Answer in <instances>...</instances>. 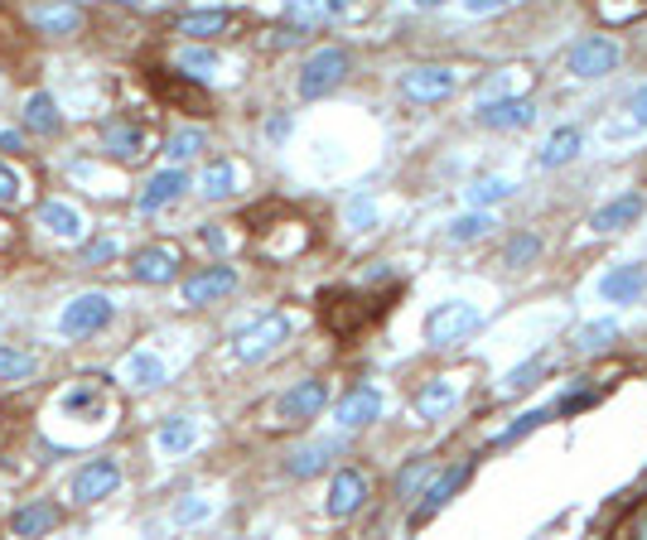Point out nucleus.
<instances>
[{
    "instance_id": "obj_1",
    "label": "nucleus",
    "mask_w": 647,
    "mask_h": 540,
    "mask_svg": "<svg viewBox=\"0 0 647 540\" xmlns=\"http://www.w3.org/2000/svg\"><path fill=\"white\" fill-rule=\"evenodd\" d=\"M116 319V299L107 295V289H83V295H73L69 305L59 309V338H69V342H87V338H97V333H107Z\"/></svg>"
},
{
    "instance_id": "obj_2",
    "label": "nucleus",
    "mask_w": 647,
    "mask_h": 540,
    "mask_svg": "<svg viewBox=\"0 0 647 540\" xmlns=\"http://www.w3.org/2000/svg\"><path fill=\"white\" fill-rule=\"evenodd\" d=\"M348 68H353L348 49L324 44V49H314V54L305 59V68H300V77H295V92L305 102H320V97H328V92L343 83V77H348Z\"/></svg>"
},
{
    "instance_id": "obj_3",
    "label": "nucleus",
    "mask_w": 647,
    "mask_h": 540,
    "mask_svg": "<svg viewBox=\"0 0 647 540\" xmlns=\"http://www.w3.org/2000/svg\"><path fill=\"white\" fill-rule=\"evenodd\" d=\"M328 405V381L320 377H305V381H295V387L285 391L281 401H275V420L271 425H281V430H295V425H305V420H314Z\"/></svg>"
},
{
    "instance_id": "obj_4",
    "label": "nucleus",
    "mask_w": 647,
    "mask_h": 540,
    "mask_svg": "<svg viewBox=\"0 0 647 540\" xmlns=\"http://www.w3.org/2000/svg\"><path fill=\"white\" fill-rule=\"evenodd\" d=\"M373 314L377 309H367V295H358V289H328V295H320V319L334 338H353Z\"/></svg>"
},
{
    "instance_id": "obj_5",
    "label": "nucleus",
    "mask_w": 647,
    "mask_h": 540,
    "mask_svg": "<svg viewBox=\"0 0 647 540\" xmlns=\"http://www.w3.org/2000/svg\"><path fill=\"white\" fill-rule=\"evenodd\" d=\"M479 324H483L479 305H469V299H445V305H435L426 314V342H435V348H440V342H459Z\"/></svg>"
},
{
    "instance_id": "obj_6",
    "label": "nucleus",
    "mask_w": 647,
    "mask_h": 540,
    "mask_svg": "<svg viewBox=\"0 0 647 540\" xmlns=\"http://www.w3.org/2000/svg\"><path fill=\"white\" fill-rule=\"evenodd\" d=\"M285 338H290V319L285 314H267V319H257L252 328H242V333L232 338V358L237 362H261V358H271Z\"/></svg>"
},
{
    "instance_id": "obj_7",
    "label": "nucleus",
    "mask_w": 647,
    "mask_h": 540,
    "mask_svg": "<svg viewBox=\"0 0 647 540\" xmlns=\"http://www.w3.org/2000/svg\"><path fill=\"white\" fill-rule=\"evenodd\" d=\"M116 487H122V464H116V458H87V464L73 473L69 497L77 507H92V502H102V497H112Z\"/></svg>"
},
{
    "instance_id": "obj_8",
    "label": "nucleus",
    "mask_w": 647,
    "mask_h": 540,
    "mask_svg": "<svg viewBox=\"0 0 647 540\" xmlns=\"http://www.w3.org/2000/svg\"><path fill=\"white\" fill-rule=\"evenodd\" d=\"M102 150L122 165H140L150 155V130L126 121V116H112V121H102Z\"/></svg>"
},
{
    "instance_id": "obj_9",
    "label": "nucleus",
    "mask_w": 647,
    "mask_h": 540,
    "mask_svg": "<svg viewBox=\"0 0 647 540\" xmlns=\"http://www.w3.org/2000/svg\"><path fill=\"white\" fill-rule=\"evenodd\" d=\"M184 266V256H179V246H169V242H155V246H140L136 256H131V280L136 285H169L179 275Z\"/></svg>"
},
{
    "instance_id": "obj_10",
    "label": "nucleus",
    "mask_w": 647,
    "mask_h": 540,
    "mask_svg": "<svg viewBox=\"0 0 647 540\" xmlns=\"http://www.w3.org/2000/svg\"><path fill=\"white\" fill-rule=\"evenodd\" d=\"M455 68H435V63H426V68H411L401 73V97L411 102V107H435V102H445L455 92Z\"/></svg>"
},
{
    "instance_id": "obj_11",
    "label": "nucleus",
    "mask_w": 647,
    "mask_h": 540,
    "mask_svg": "<svg viewBox=\"0 0 647 540\" xmlns=\"http://www.w3.org/2000/svg\"><path fill=\"white\" fill-rule=\"evenodd\" d=\"M367 493H373V483H367V473L363 468H338L334 473V483H328V497H324V511L334 521L343 517H353L363 502H367Z\"/></svg>"
},
{
    "instance_id": "obj_12",
    "label": "nucleus",
    "mask_w": 647,
    "mask_h": 540,
    "mask_svg": "<svg viewBox=\"0 0 647 540\" xmlns=\"http://www.w3.org/2000/svg\"><path fill=\"white\" fill-rule=\"evenodd\" d=\"M184 193H189V174H184L179 165H169V169H160V174H150L140 183V193H136V213H160V208H169V203H179Z\"/></svg>"
},
{
    "instance_id": "obj_13",
    "label": "nucleus",
    "mask_w": 647,
    "mask_h": 540,
    "mask_svg": "<svg viewBox=\"0 0 647 540\" xmlns=\"http://www.w3.org/2000/svg\"><path fill=\"white\" fill-rule=\"evenodd\" d=\"M237 285H242V275L232 266H204L179 285V295H184V305H213V299H228Z\"/></svg>"
},
{
    "instance_id": "obj_14",
    "label": "nucleus",
    "mask_w": 647,
    "mask_h": 540,
    "mask_svg": "<svg viewBox=\"0 0 647 540\" xmlns=\"http://www.w3.org/2000/svg\"><path fill=\"white\" fill-rule=\"evenodd\" d=\"M618 68V44L609 34H589V39H580V44L571 49V73L575 77H604V73H614Z\"/></svg>"
},
{
    "instance_id": "obj_15",
    "label": "nucleus",
    "mask_w": 647,
    "mask_h": 540,
    "mask_svg": "<svg viewBox=\"0 0 647 540\" xmlns=\"http://www.w3.org/2000/svg\"><path fill=\"white\" fill-rule=\"evenodd\" d=\"M536 121V102L532 97H498V102H483L479 107V126H488V130H526Z\"/></svg>"
},
{
    "instance_id": "obj_16",
    "label": "nucleus",
    "mask_w": 647,
    "mask_h": 540,
    "mask_svg": "<svg viewBox=\"0 0 647 540\" xmlns=\"http://www.w3.org/2000/svg\"><path fill=\"white\" fill-rule=\"evenodd\" d=\"M198 440H204V425H198L194 415H169L160 430H155V454L160 458H184L198 449Z\"/></svg>"
},
{
    "instance_id": "obj_17",
    "label": "nucleus",
    "mask_w": 647,
    "mask_h": 540,
    "mask_svg": "<svg viewBox=\"0 0 647 540\" xmlns=\"http://www.w3.org/2000/svg\"><path fill=\"white\" fill-rule=\"evenodd\" d=\"M377 415H382V391L377 387H353L348 396L334 405V420L343 430H363V425H373Z\"/></svg>"
},
{
    "instance_id": "obj_18",
    "label": "nucleus",
    "mask_w": 647,
    "mask_h": 540,
    "mask_svg": "<svg viewBox=\"0 0 647 540\" xmlns=\"http://www.w3.org/2000/svg\"><path fill=\"white\" fill-rule=\"evenodd\" d=\"M59 411L77 415V420H102V415H107V391H102L97 377H83L77 387H69L59 396Z\"/></svg>"
},
{
    "instance_id": "obj_19",
    "label": "nucleus",
    "mask_w": 647,
    "mask_h": 540,
    "mask_svg": "<svg viewBox=\"0 0 647 540\" xmlns=\"http://www.w3.org/2000/svg\"><path fill=\"white\" fill-rule=\"evenodd\" d=\"M165 377H169V362H165L155 348H136V352H131V358L122 362V381H126V387H136V391L165 387Z\"/></svg>"
},
{
    "instance_id": "obj_20",
    "label": "nucleus",
    "mask_w": 647,
    "mask_h": 540,
    "mask_svg": "<svg viewBox=\"0 0 647 540\" xmlns=\"http://www.w3.org/2000/svg\"><path fill=\"white\" fill-rule=\"evenodd\" d=\"M39 227H44L49 236H59V242H83V236H87V218L77 213L73 203L49 199V203H39Z\"/></svg>"
},
{
    "instance_id": "obj_21",
    "label": "nucleus",
    "mask_w": 647,
    "mask_h": 540,
    "mask_svg": "<svg viewBox=\"0 0 647 540\" xmlns=\"http://www.w3.org/2000/svg\"><path fill=\"white\" fill-rule=\"evenodd\" d=\"M150 83H155V92H160V97L165 102H175V107L179 112H194V116H208V92L204 87H198L194 83V77H184V73H160V77H155L150 73Z\"/></svg>"
},
{
    "instance_id": "obj_22",
    "label": "nucleus",
    "mask_w": 647,
    "mask_h": 540,
    "mask_svg": "<svg viewBox=\"0 0 647 540\" xmlns=\"http://www.w3.org/2000/svg\"><path fill=\"white\" fill-rule=\"evenodd\" d=\"M465 478H469V464H455V468H445V473H440V478H435V473H430L426 493H420V497H426V502H420V507H416V517H411V526H426V521L435 517V511H440L445 502H450V493H455V487H459V483H465Z\"/></svg>"
},
{
    "instance_id": "obj_23",
    "label": "nucleus",
    "mask_w": 647,
    "mask_h": 540,
    "mask_svg": "<svg viewBox=\"0 0 647 540\" xmlns=\"http://www.w3.org/2000/svg\"><path fill=\"white\" fill-rule=\"evenodd\" d=\"M643 289H647V271L638 266V261H624V266H614V271L599 280V295L614 299V305H633Z\"/></svg>"
},
{
    "instance_id": "obj_24",
    "label": "nucleus",
    "mask_w": 647,
    "mask_h": 540,
    "mask_svg": "<svg viewBox=\"0 0 647 540\" xmlns=\"http://www.w3.org/2000/svg\"><path fill=\"white\" fill-rule=\"evenodd\" d=\"M30 20L39 34H77L83 30V10L69 6V0H44V6L30 10Z\"/></svg>"
},
{
    "instance_id": "obj_25",
    "label": "nucleus",
    "mask_w": 647,
    "mask_h": 540,
    "mask_svg": "<svg viewBox=\"0 0 647 540\" xmlns=\"http://www.w3.org/2000/svg\"><path fill=\"white\" fill-rule=\"evenodd\" d=\"M338 449H343L338 440H314V444H305V449H295L285 458V473L290 478H314V473H324L328 464H334Z\"/></svg>"
},
{
    "instance_id": "obj_26",
    "label": "nucleus",
    "mask_w": 647,
    "mask_h": 540,
    "mask_svg": "<svg viewBox=\"0 0 647 540\" xmlns=\"http://www.w3.org/2000/svg\"><path fill=\"white\" fill-rule=\"evenodd\" d=\"M237 183H242V165L237 160H213L204 169V179H198V193H204L208 203H222L237 193Z\"/></svg>"
},
{
    "instance_id": "obj_27",
    "label": "nucleus",
    "mask_w": 647,
    "mask_h": 540,
    "mask_svg": "<svg viewBox=\"0 0 647 540\" xmlns=\"http://www.w3.org/2000/svg\"><path fill=\"white\" fill-rule=\"evenodd\" d=\"M24 126L39 130V136H59L63 112H59L54 92H30V97H24Z\"/></svg>"
},
{
    "instance_id": "obj_28",
    "label": "nucleus",
    "mask_w": 647,
    "mask_h": 540,
    "mask_svg": "<svg viewBox=\"0 0 647 540\" xmlns=\"http://www.w3.org/2000/svg\"><path fill=\"white\" fill-rule=\"evenodd\" d=\"M59 521H63V511L39 497V502H24L15 517H10V531H15V536H44V531H54Z\"/></svg>"
},
{
    "instance_id": "obj_29",
    "label": "nucleus",
    "mask_w": 647,
    "mask_h": 540,
    "mask_svg": "<svg viewBox=\"0 0 647 540\" xmlns=\"http://www.w3.org/2000/svg\"><path fill=\"white\" fill-rule=\"evenodd\" d=\"M638 218H643V199H638V193H624V199L604 203L599 213L589 218V227H594V232H624V227H633Z\"/></svg>"
},
{
    "instance_id": "obj_30",
    "label": "nucleus",
    "mask_w": 647,
    "mask_h": 540,
    "mask_svg": "<svg viewBox=\"0 0 647 540\" xmlns=\"http://www.w3.org/2000/svg\"><path fill=\"white\" fill-rule=\"evenodd\" d=\"M175 68L184 77H194V83H208V77L222 68V59H218V49H208V44H184L175 54Z\"/></svg>"
},
{
    "instance_id": "obj_31",
    "label": "nucleus",
    "mask_w": 647,
    "mask_h": 540,
    "mask_svg": "<svg viewBox=\"0 0 647 540\" xmlns=\"http://www.w3.org/2000/svg\"><path fill=\"white\" fill-rule=\"evenodd\" d=\"M175 30L189 34V39H213L222 30H232V15L228 10H189V15L175 20Z\"/></svg>"
},
{
    "instance_id": "obj_32",
    "label": "nucleus",
    "mask_w": 647,
    "mask_h": 540,
    "mask_svg": "<svg viewBox=\"0 0 647 540\" xmlns=\"http://www.w3.org/2000/svg\"><path fill=\"white\" fill-rule=\"evenodd\" d=\"M580 145H585V136H580L575 126H561L556 136L541 145V169H561V165H571L575 155H580Z\"/></svg>"
},
{
    "instance_id": "obj_33",
    "label": "nucleus",
    "mask_w": 647,
    "mask_h": 540,
    "mask_svg": "<svg viewBox=\"0 0 647 540\" xmlns=\"http://www.w3.org/2000/svg\"><path fill=\"white\" fill-rule=\"evenodd\" d=\"M338 10V0H285V20L300 24V30H314Z\"/></svg>"
},
{
    "instance_id": "obj_34",
    "label": "nucleus",
    "mask_w": 647,
    "mask_h": 540,
    "mask_svg": "<svg viewBox=\"0 0 647 540\" xmlns=\"http://www.w3.org/2000/svg\"><path fill=\"white\" fill-rule=\"evenodd\" d=\"M465 199H469V208H493V203H503V199H512V179L483 174V179H473V183H469V189H465Z\"/></svg>"
},
{
    "instance_id": "obj_35",
    "label": "nucleus",
    "mask_w": 647,
    "mask_h": 540,
    "mask_svg": "<svg viewBox=\"0 0 647 540\" xmlns=\"http://www.w3.org/2000/svg\"><path fill=\"white\" fill-rule=\"evenodd\" d=\"M204 145H208V136L198 126H184V130H175V136L165 140V155H169V165H189L194 155H204Z\"/></svg>"
},
{
    "instance_id": "obj_36",
    "label": "nucleus",
    "mask_w": 647,
    "mask_h": 540,
    "mask_svg": "<svg viewBox=\"0 0 647 540\" xmlns=\"http://www.w3.org/2000/svg\"><path fill=\"white\" fill-rule=\"evenodd\" d=\"M614 338H618V324H614V319H599V324H585V328H580L571 342H575L580 358H589V352H604V348H609Z\"/></svg>"
},
{
    "instance_id": "obj_37",
    "label": "nucleus",
    "mask_w": 647,
    "mask_h": 540,
    "mask_svg": "<svg viewBox=\"0 0 647 540\" xmlns=\"http://www.w3.org/2000/svg\"><path fill=\"white\" fill-rule=\"evenodd\" d=\"M450 405H455V387H450V381H430V387L416 396V415L420 420H440Z\"/></svg>"
},
{
    "instance_id": "obj_38",
    "label": "nucleus",
    "mask_w": 647,
    "mask_h": 540,
    "mask_svg": "<svg viewBox=\"0 0 647 540\" xmlns=\"http://www.w3.org/2000/svg\"><path fill=\"white\" fill-rule=\"evenodd\" d=\"M430 473H435V458H426V454L411 458V464H406L401 473H396V497H416L420 487L430 483Z\"/></svg>"
},
{
    "instance_id": "obj_39",
    "label": "nucleus",
    "mask_w": 647,
    "mask_h": 540,
    "mask_svg": "<svg viewBox=\"0 0 647 540\" xmlns=\"http://www.w3.org/2000/svg\"><path fill=\"white\" fill-rule=\"evenodd\" d=\"M213 511L218 507L208 502V497H179V502L169 507V526H204Z\"/></svg>"
},
{
    "instance_id": "obj_40",
    "label": "nucleus",
    "mask_w": 647,
    "mask_h": 540,
    "mask_svg": "<svg viewBox=\"0 0 647 540\" xmlns=\"http://www.w3.org/2000/svg\"><path fill=\"white\" fill-rule=\"evenodd\" d=\"M488 232H493V218H488L483 208H473V213L450 222V242H479V236H488Z\"/></svg>"
},
{
    "instance_id": "obj_41",
    "label": "nucleus",
    "mask_w": 647,
    "mask_h": 540,
    "mask_svg": "<svg viewBox=\"0 0 647 540\" xmlns=\"http://www.w3.org/2000/svg\"><path fill=\"white\" fill-rule=\"evenodd\" d=\"M34 358L30 352H20V348H10V342H0V381H24V377H34Z\"/></svg>"
},
{
    "instance_id": "obj_42",
    "label": "nucleus",
    "mask_w": 647,
    "mask_h": 540,
    "mask_svg": "<svg viewBox=\"0 0 647 540\" xmlns=\"http://www.w3.org/2000/svg\"><path fill=\"white\" fill-rule=\"evenodd\" d=\"M541 372H546V362H541V358L522 362V367H512V372H508V381H503V391H508V396H518V391H526V387H532V381H536Z\"/></svg>"
},
{
    "instance_id": "obj_43",
    "label": "nucleus",
    "mask_w": 647,
    "mask_h": 540,
    "mask_svg": "<svg viewBox=\"0 0 647 540\" xmlns=\"http://www.w3.org/2000/svg\"><path fill=\"white\" fill-rule=\"evenodd\" d=\"M536 256H541V242H536V236H512L508 252H503L508 266H526V261H536Z\"/></svg>"
},
{
    "instance_id": "obj_44",
    "label": "nucleus",
    "mask_w": 647,
    "mask_h": 540,
    "mask_svg": "<svg viewBox=\"0 0 647 540\" xmlns=\"http://www.w3.org/2000/svg\"><path fill=\"white\" fill-rule=\"evenodd\" d=\"M546 420H551V411H532V415H522L512 430H503V434H498V449H508V444H518L522 434H532L536 425H546Z\"/></svg>"
},
{
    "instance_id": "obj_45",
    "label": "nucleus",
    "mask_w": 647,
    "mask_h": 540,
    "mask_svg": "<svg viewBox=\"0 0 647 540\" xmlns=\"http://www.w3.org/2000/svg\"><path fill=\"white\" fill-rule=\"evenodd\" d=\"M20 193H24V179H20V169L0 165V208H15V203H20Z\"/></svg>"
},
{
    "instance_id": "obj_46",
    "label": "nucleus",
    "mask_w": 647,
    "mask_h": 540,
    "mask_svg": "<svg viewBox=\"0 0 647 540\" xmlns=\"http://www.w3.org/2000/svg\"><path fill=\"white\" fill-rule=\"evenodd\" d=\"M343 218H348V227H373L377 208H373V199H353L348 208H343Z\"/></svg>"
},
{
    "instance_id": "obj_47",
    "label": "nucleus",
    "mask_w": 647,
    "mask_h": 540,
    "mask_svg": "<svg viewBox=\"0 0 647 540\" xmlns=\"http://www.w3.org/2000/svg\"><path fill=\"white\" fill-rule=\"evenodd\" d=\"M116 256V236H102V242H87L83 246V266H102V261Z\"/></svg>"
},
{
    "instance_id": "obj_48",
    "label": "nucleus",
    "mask_w": 647,
    "mask_h": 540,
    "mask_svg": "<svg viewBox=\"0 0 647 540\" xmlns=\"http://www.w3.org/2000/svg\"><path fill=\"white\" fill-rule=\"evenodd\" d=\"M508 6H518V0H465L469 15H498V10H508Z\"/></svg>"
},
{
    "instance_id": "obj_49",
    "label": "nucleus",
    "mask_w": 647,
    "mask_h": 540,
    "mask_svg": "<svg viewBox=\"0 0 647 540\" xmlns=\"http://www.w3.org/2000/svg\"><path fill=\"white\" fill-rule=\"evenodd\" d=\"M628 112H633V126H647V87H638L628 97Z\"/></svg>"
},
{
    "instance_id": "obj_50",
    "label": "nucleus",
    "mask_w": 647,
    "mask_h": 540,
    "mask_svg": "<svg viewBox=\"0 0 647 540\" xmlns=\"http://www.w3.org/2000/svg\"><path fill=\"white\" fill-rule=\"evenodd\" d=\"M267 136H271V140H285V136H290V116H271V121H267Z\"/></svg>"
},
{
    "instance_id": "obj_51",
    "label": "nucleus",
    "mask_w": 647,
    "mask_h": 540,
    "mask_svg": "<svg viewBox=\"0 0 647 540\" xmlns=\"http://www.w3.org/2000/svg\"><path fill=\"white\" fill-rule=\"evenodd\" d=\"M20 130H0V150H20Z\"/></svg>"
},
{
    "instance_id": "obj_52",
    "label": "nucleus",
    "mask_w": 647,
    "mask_h": 540,
    "mask_svg": "<svg viewBox=\"0 0 647 540\" xmlns=\"http://www.w3.org/2000/svg\"><path fill=\"white\" fill-rule=\"evenodd\" d=\"M416 6H426V10H430V6H445V0H416Z\"/></svg>"
},
{
    "instance_id": "obj_53",
    "label": "nucleus",
    "mask_w": 647,
    "mask_h": 540,
    "mask_svg": "<svg viewBox=\"0 0 647 540\" xmlns=\"http://www.w3.org/2000/svg\"><path fill=\"white\" fill-rule=\"evenodd\" d=\"M116 6H140V0H116Z\"/></svg>"
}]
</instances>
